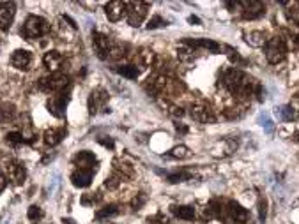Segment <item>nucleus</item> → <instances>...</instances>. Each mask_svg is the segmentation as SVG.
<instances>
[{
	"label": "nucleus",
	"mask_w": 299,
	"mask_h": 224,
	"mask_svg": "<svg viewBox=\"0 0 299 224\" xmlns=\"http://www.w3.org/2000/svg\"><path fill=\"white\" fill-rule=\"evenodd\" d=\"M223 85H225L234 95H241V97L252 95L253 90H259L260 88L248 74H244L241 69H235V67L225 71V74H223Z\"/></svg>",
	"instance_id": "obj_1"
},
{
	"label": "nucleus",
	"mask_w": 299,
	"mask_h": 224,
	"mask_svg": "<svg viewBox=\"0 0 299 224\" xmlns=\"http://www.w3.org/2000/svg\"><path fill=\"white\" fill-rule=\"evenodd\" d=\"M48 32H50V23H48V20H44V18H41V16H36V14L29 16L27 20H25L23 28H21L23 37L29 41L46 36Z\"/></svg>",
	"instance_id": "obj_2"
},
{
	"label": "nucleus",
	"mask_w": 299,
	"mask_h": 224,
	"mask_svg": "<svg viewBox=\"0 0 299 224\" xmlns=\"http://www.w3.org/2000/svg\"><path fill=\"white\" fill-rule=\"evenodd\" d=\"M66 87H69V78L64 73H51L50 76L41 78L39 88L44 92H50V94H59V92H64Z\"/></svg>",
	"instance_id": "obj_3"
},
{
	"label": "nucleus",
	"mask_w": 299,
	"mask_h": 224,
	"mask_svg": "<svg viewBox=\"0 0 299 224\" xmlns=\"http://www.w3.org/2000/svg\"><path fill=\"white\" fill-rule=\"evenodd\" d=\"M264 50H266L267 62H271V64H280V62H282L283 58H285V55H287V44H285V41H283L282 37L276 36V37L267 39Z\"/></svg>",
	"instance_id": "obj_4"
},
{
	"label": "nucleus",
	"mask_w": 299,
	"mask_h": 224,
	"mask_svg": "<svg viewBox=\"0 0 299 224\" xmlns=\"http://www.w3.org/2000/svg\"><path fill=\"white\" fill-rule=\"evenodd\" d=\"M149 4L147 2H128L126 4V16H128V23L131 27H138L144 21V18L147 16Z\"/></svg>",
	"instance_id": "obj_5"
},
{
	"label": "nucleus",
	"mask_w": 299,
	"mask_h": 224,
	"mask_svg": "<svg viewBox=\"0 0 299 224\" xmlns=\"http://www.w3.org/2000/svg\"><path fill=\"white\" fill-rule=\"evenodd\" d=\"M67 103H69V92H59V94L51 95L50 99H48V103H46L48 111H50L55 118H64Z\"/></svg>",
	"instance_id": "obj_6"
},
{
	"label": "nucleus",
	"mask_w": 299,
	"mask_h": 224,
	"mask_svg": "<svg viewBox=\"0 0 299 224\" xmlns=\"http://www.w3.org/2000/svg\"><path fill=\"white\" fill-rule=\"evenodd\" d=\"M192 118L200 124H212L214 122V111L211 110V106L205 103H199V104H193L192 106Z\"/></svg>",
	"instance_id": "obj_7"
},
{
	"label": "nucleus",
	"mask_w": 299,
	"mask_h": 224,
	"mask_svg": "<svg viewBox=\"0 0 299 224\" xmlns=\"http://www.w3.org/2000/svg\"><path fill=\"white\" fill-rule=\"evenodd\" d=\"M108 103V92L104 88H94L89 95V113L96 115L106 106Z\"/></svg>",
	"instance_id": "obj_8"
},
{
	"label": "nucleus",
	"mask_w": 299,
	"mask_h": 224,
	"mask_svg": "<svg viewBox=\"0 0 299 224\" xmlns=\"http://www.w3.org/2000/svg\"><path fill=\"white\" fill-rule=\"evenodd\" d=\"M92 46H94V50H96V53H98L99 58H103V60L104 58H108L110 50H112V43L104 34H101V32L92 34Z\"/></svg>",
	"instance_id": "obj_9"
},
{
	"label": "nucleus",
	"mask_w": 299,
	"mask_h": 224,
	"mask_svg": "<svg viewBox=\"0 0 299 224\" xmlns=\"http://www.w3.org/2000/svg\"><path fill=\"white\" fill-rule=\"evenodd\" d=\"M16 14L14 2H0V30H9Z\"/></svg>",
	"instance_id": "obj_10"
},
{
	"label": "nucleus",
	"mask_w": 299,
	"mask_h": 224,
	"mask_svg": "<svg viewBox=\"0 0 299 224\" xmlns=\"http://www.w3.org/2000/svg\"><path fill=\"white\" fill-rule=\"evenodd\" d=\"M92 177H94V170H89V168H76L71 175V180H73V185L76 187H89L92 182Z\"/></svg>",
	"instance_id": "obj_11"
},
{
	"label": "nucleus",
	"mask_w": 299,
	"mask_h": 224,
	"mask_svg": "<svg viewBox=\"0 0 299 224\" xmlns=\"http://www.w3.org/2000/svg\"><path fill=\"white\" fill-rule=\"evenodd\" d=\"M241 6L244 7L242 11V16L246 20H255V18L264 16L266 13V6L262 2H257V0H252V2H241Z\"/></svg>",
	"instance_id": "obj_12"
},
{
	"label": "nucleus",
	"mask_w": 299,
	"mask_h": 224,
	"mask_svg": "<svg viewBox=\"0 0 299 224\" xmlns=\"http://www.w3.org/2000/svg\"><path fill=\"white\" fill-rule=\"evenodd\" d=\"M11 64H13V67H16V69H20V71H27L29 67H31V64H32L31 51L16 50L13 53V57H11Z\"/></svg>",
	"instance_id": "obj_13"
},
{
	"label": "nucleus",
	"mask_w": 299,
	"mask_h": 224,
	"mask_svg": "<svg viewBox=\"0 0 299 224\" xmlns=\"http://www.w3.org/2000/svg\"><path fill=\"white\" fill-rule=\"evenodd\" d=\"M7 171H9V178L13 180V184H16V185L23 184L25 177H27V171H25L23 164L16 163V161H11V163L7 164Z\"/></svg>",
	"instance_id": "obj_14"
},
{
	"label": "nucleus",
	"mask_w": 299,
	"mask_h": 224,
	"mask_svg": "<svg viewBox=\"0 0 299 224\" xmlns=\"http://www.w3.org/2000/svg\"><path fill=\"white\" fill-rule=\"evenodd\" d=\"M104 11H106V18H108V20H110V21H119L126 14V2H119V0L110 2V4H106Z\"/></svg>",
	"instance_id": "obj_15"
},
{
	"label": "nucleus",
	"mask_w": 299,
	"mask_h": 224,
	"mask_svg": "<svg viewBox=\"0 0 299 224\" xmlns=\"http://www.w3.org/2000/svg\"><path fill=\"white\" fill-rule=\"evenodd\" d=\"M186 43H188L193 50H207V51H211V53H216V51L222 50V46L212 39H188Z\"/></svg>",
	"instance_id": "obj_16"
},
{
	"label": "nucleus",
	"mask_w": 299,
	"mask_h": 224,
	"mask_svg": "<svg viewBox=\"0 0 299 224\" xmlns=\"http://www.w3.org/2000/svg\"><path fill=\"white\" fill-rule=\"evenodd\" d=\"M67 136V129L66 127H53V129H48L44 133V143L50 145V147H55L59 145L62 140Z\"/></svg>",
	"instance_id": "obj_17"
},
{
	"label": "nucleus",
	"mask_w": 299,
	"mask_h": 224,
	"mask_svg": "<svg viewBox=\"0 0 299 224\" xmlns=\"http://www.w3.org/2000/svg\"><path fill=\"white\" fill-rule=\"evenodd\" d=\"M43 62H44V66L51 71V73H59V67H61V64H62V55L59 53V51H55V50H50V51L44 53Z\"/></svg>",
	"instance_id": "obj_18"
},
{
	"label": "nucleus",
	"mask_w": 299,
	"mask_h": 224,
	"mask_svg": "<svg viewBox=\"0 0 299 224\" xmlns=\"http://www.w3.org/2000/svg\"><path fill=\"white\" fill-rule=\"evenodd\" d=\"M74 164L76 168H89V170H94V164H96V155L92 152H78L74 155Z\"/></svg>",
	"instance_id": "obj_19"
},
{
	"label": "nucleus",
	"mask_w": 299,
	"mask_h": 224,
	"mask_svg": "<svg viewBox=\"0 0 299 224\" xmlns=\"http://www.w3.org/2000/svg\"><path fill=\"white\" fill-rule=\"evenodd\" d=\"M16 115V108L11 103H0V124H7Z\"/></svg>",
	"instance_id": "obj_20"
},
{
	"label": "nucleus",
	"mask_w": 299,
	"mask_h": 224,
	"mask_svg": "<svg viewBox=\"0 0 299 224\" xmlns=\"http://www.w3.org/2000/svg\"><path fill=\"white\" fill-rule=\"evenodd\" d=\"M246 43L250 44V46H255V48H260V46H266L267 39H266V34L260 32V30H255V32H250L244 36Z\"/></svg>",
	"instance_id": "obj_21"
},
{
	"label": "nucleus",
	"mask_w": 299,
	"mask_h": 224,
	"mask_svg": "<svg viewBox=\"0 0 299 224\" xmlns=\"http://www.w3.org/2000/svg\"><path fill=\"white\" fill-rule=\"evenodd\" d=\"M172 212L177 215L179 219H184V221H193L195 217V208L188 207V205H181V207H172Z\"/></svg>",
	"instance_id": "obj_22"
},
{
	"label": "nucleus",
	"mask_w": 299,
	"mask_h": 224,
	"mask_svg": "<svg viewBox=\"0 0 299 224\" xmlns=\"http://www.w3.org/2000/svg\"><path fill=\"white\" fill-rule=\"evenodd\" d=\"M275 113H276V117L278 118H282V120H285V122H292L294 118H296V113H294V110H292V106H278V108H275Z\"/></svg>",
	"instance_id": "obj_23"
},
{
	"label": "nucleus",
	"mask_w": 299,
	"mask_h": 224,
	"mask_svg": "<svg viewBox=\"0 0 299 224\" xmlns=\"http://www.w3.org/2000/svg\"><path fill=\"white\" fill-rule=\"evenodd\" d=\"M188 155H189V148L184 147V145H179V147H174L168 152L167 159H186Z\"/></svg>",
	"instance_id": "obj_24"
},
{
	"label": "nucleus",
	"mask_w": 299,
	"mask_h": 224,
	"mask_svg": "<svg viewBox=\"0 0 299 224\" xmlns=\"http://www.w3.org/2000/svg\"><path fill=\"white\" fill-rule=\"evenodd\" d=\"M117 73L122 74L124 78H129V80H137L140 71L137 69V66H121L117 67Z\"/></svg>",
	"instance_id": "obj_25"
},
{
	"label": "nucleus",
	"mask_w": 299,
	"mask_h": 224,
	"mask_svg": "<svg viewBox=\"0 0 299 224\" xmlns=\"http://www.w3.org/2000/svg\"><path fill=\"white\" fill-rule=\"evenodd\" d=\"M119 214V207L117 205H108V207L101 208V210L96 214V217L98 219H104V217H114V215Z\"/></svg>",
	"instance_id": "obj_26"
},
{
	"label": "nucleus",
	"mask_w": 299,
	"mask_h": 224,
	"mask_svg": "<svg viewBox=\"0 0 299 224\" xmlns=\"http://www.w3.org/2000/svg\"><path fill=\"white\" fill-rule=\"evenodd\" d=\"M27 217L31 219L32 222H37V221H41V219L44 217V212H43V208H41V207H37V205H32V207L29 208V212H27Z\"/></svg>",
	"instance_id": "obj_27"
},
{
	"label": "nucleus",
	"mask_w": 299,
	"mask_h": 224,
	"mask_svg": "<svg viewBox=\"0 0 299 224\" xmlns=\"http://www.w3.org/2000/svg\"><path fill=\"white\" fill-rule=\"evenodd\" d=\"M138 60H140L142 66H151L152 62H154V53L149 50H140V53H138Z\"/></svg>",
	"instance_id": "obj_28"
},
{
	"label": "nucleus",
	"mask_w": 299,
	"mask_h": 224,
	"mask_svg": "<svg viewBox=\"0 0 299 224\" xmlns=\"http://www.w3.org/2000/svg\"><path fill=\"white\" fill-rule=\"evenodd\" d=\"M6 140H7V143H9V145H14V147H16V145L23 143L25 138H23V134H21V133H18V131H13V133L7 134Z\"/></svg>",
	"instance_id": "obj_29"
},
{
	"label": "nucleus",
	"mask_w": 299,
	"mask_h": 224,
	"mask_svg": "<svg viewBox=\"0 0 299 224\" xmlns=\"http://www.w3.org/2000/svg\"><path fill=\"white\" fill-rule=\"evenodd\" d=\"M189 178H192V173H189V171H181V173H172V175H168V180H170L172 184H179V182L189 180Z\"/></svg>",
	"instance_id": "obj_30"
},
{
	"label": "nucleus",
	"mask_w": 299,
	"mask_h": 224,
	"mask_svg": "<svg viewBox=\"0 0 299 224\" xmlns=\"http://www.w3.org/2000/svg\"><path fill=\"white\" fill-rule=\"evenodd\" d=\"M145 201H147V196H145L144 193H140V194H137V198L131 201V207L134 208V210H138V208H142L145 205Z\"/></svg>",
	"instance_id": "obj_31"
},
{
	"label": "nucleus",
	"mask_w": 299,
	"mask_h": 224,
	"mask_svg": "<svg viewBox=\"0 0 299 224\" xmlns=\"http://www.w3.org/2000/svg\"><path fill=\"white\" fill-rule=\"evenodd\" d=\"M167 21L163 20L161 16H154V18H151V21H149V25H147V28L149 30H154V28H159V27H163Z\"/></svg>",
	"instance_id": "obj_32"
},
{
	"label": "nucleus",
	"mask_w": 299,
	"mask_h": 224,
	"mask_svg": "<svg viewBox=\"0 0 299 224\" xmlns=\"http://www.w3.org/2000/svg\"><path fill=\"white\" fill-rule=\"evenodd\" d=\"M266 200H260L259 201V219L260 222H266V215H267V210H266Z\"/></svg>",
	"instance_id": "obj_33"
},
{
	"label": "nucleus",
	"mask_w": 299,
	"mask_h": 224,
	"mask_svg": "<svg viewBox=\"0 0 299 224\" xmlns=\"http://www.w3.org/2000/svg\"><path fill=\"white\" fill-rule=\"evenodd\" d=\"M260 122H262V127L267 131V133H273V122H271V118L267 117V115H260Z\"/></svg>",
	"instance_id": "obj_34"
},
{
	"label": "nucleus",
	"mask_w": 299,
	"mask_h": 224,
	"mask_svg": "<svg viewBox=\"0 0 299 224\" xmlns=\"http://www.w3.org/2000/svg\"><path fill=\"white\" fill-rule=\"evenodd\" d=\"M101 200V196H99V194H98V196H94V194H85V196H84V200H81V203H84V205H94L96 203V201H99Z\"/></svg>",
	"instance_id": "obj_35"
},
{
	"label": "nucleus",
	"mask_w": 299,
	"mask_h": 224,
	"mask_svg": "<svg viewBox=\"0 0 299 224\" xmlns=\"http://www.w3.org/2000/svg\"><path fill=\"white\" fill-rule=\"evenodd\" d=\"M121 177H117V175H114V177H110V178H106V182H104V185L106 187H110V189H115L119 184H121V180H119Z\"/></svg>",
	"instance_id": "obj_36"
},
{
	"label": "nucleus",
	"mask_w": 299,
	"mask_h": 224,
	"mask_svg": "<svg viewBox=\"0 0 299 224\" xmlns=\"http://www.w3.org/2000/svg\"><path fill=\"white\" fill-rule=\"evenodd\" d=\"M99 143L101 145H104V147H110V148H114V141H112V140H99Z\"/></svg>",
	"instance_id": "obj_37"
},
{
	"label": "nucleus",
	"mask_w": 299,
	"mask_h": 224,
	"mask_svg": "<svg viewBox=\"0 0 299 224\" xmlns=\"http://www.w3.org/2000/svg\"><path fill=\"white\" fill-rule=\"evenodd\" d=\"M4 189H6V178H4V175L0 173V193H2Z\"/></svg>",
	"instance_id": "obj_38"
},
{
	"label": "nucleus",
	"mask_w": 299,
	"mask_h": 224,
	"mask_svg": "<svg viewBox=\"0 0 299 224\" xmlns=\"http://www.w3.org/2000/svg\"><path fill=\"white\" fill-rule=\"evenodd\" d=\"M188 20H189V23H200V20L197 16H189Z\"/></svg>",
	"instance_id": "obj_39"
},
{
	"label": "nucleus",
	"mask_w": 299,
	"mask_h": 224,
	"mask_svg": "<svg viewBox=\"0 0 299 224\" xmlns=\"http://www.w3.org/2000/svg\"><path fill=\"white\" fill-rule=\"evenodd\" d=\"M62 224H74V221H73V219H62Z\"/></svg>",
	"instance_id": "obj_40"
}]
</instances>
